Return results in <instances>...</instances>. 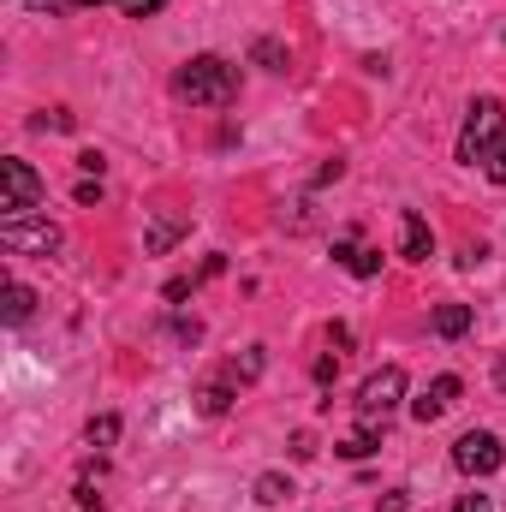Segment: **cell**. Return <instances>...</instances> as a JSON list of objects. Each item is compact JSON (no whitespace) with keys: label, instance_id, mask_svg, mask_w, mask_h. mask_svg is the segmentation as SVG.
I'll list each match as a JSON object with an SVG mask.
<instances>
[{"label":"cell","instance_id":"obj_20","mask_svg":"<svg viewBox=\"0 0 506 512\" xmlns=\"http://www.w3.org/2000/svg\"><path fill=\"white\" fill-rule=\"evenodd\" d=\"M78 512H102V495L90 483H78Z\"/></svg>","mask_w":506,"mask_h":512},{"label":"cell","instance_id":"obj_9","mask_svg":"<svg viewBox=\"0 0 506 512\" xmlns=\"http://www.w3.org/2000/svg\"><path fill=\"white\" fill-rule=\"evenodd\" d=\"M429 251H435L429 221H423L417 209H405V221H399V256H405V262H429Z\"/></svg>","mask_w":506,"mask_h":512},{"label":"cell","instance_id":"obj_11","mask_svg":"<svg viewBox=\"0 0 506 512\" xmlns=\"http://www.w3.org/2000/svg\"><path fill=\"white\" fill-rule=\"evenodd\" d=\"M30 310H36V292H30L24 280H12V286H6V304H0V316L18 328V322H30Z\"/></svg>","mask_w":506,"mask_h":512},{"label":"cell","instance_id":"obj_7","mask_svg":"<svg viewBox=\"0 0 506 512\" xmlns=\"http://www.w3.org/2000/svg\"><path fill=\"white\" fill-rule=\"evenodd\" d=\"M459 393H465L459 376H435L423 399H411V417H417V423H435V417H447V411H453V399H459Z\"/></svg>","mask_w":506,"mask_h":512},{"label":"cell","instance_id":"obj_1","mask_svg":"<svg viewBox=\"0 0 506 512\" xmlns=\"http://www.w3.org/2000/svg\"><path fill=\"white\" fill-rule=\"evenodd\" d=\"M173 96H185L191 108H227L239 96V66L221 54H197L173 72Z\"/></svg>","mask_w":506,"mask_h":512},{"label":"cell","instance_id":"obj_2","mask_svg":"<svg viewBox=\"0 0 506 512\" xmlns=\"http://www.w3.org/2000/svg\"><path fill=\"white\" fill-rule=\"evenodd\" d=\"M501 126H506V108L495 102V96L471 102V114H465V131H459V161H465V167L489 161V149L501 143Z\"/></svg>","mask_w":506,"mask_h":512},{"label":"cell","instance_id":"obj_4","mask_svg":"<svg viewBox=\"0 0 506 512\" xmlns=\"http://www.w3.org/2000/svg\"><path fill=\"white\" fill-rule=\"evenodd\" d=\"M42 191H48V185H42V173H36L30 161H18V155L0 161V209H6V221L24 215V209H36Z\"/></svg>","mask_w":506,"mask_h":512},{"label":"cell","instance_id":"obj_14","mask_svg":"<svg viewBox=\"0 0 506 512\" xmlns=\"http://www.w3.org/2000/svg\"><path fill=\"white\" fill-rule=\"evenodd\" d=\"M370 453H376V435H370V429H352V435L340 441V459H370Z\"/></svg>","mask_w":506,"mask_h":512},{"label":"cell","instance_id":"obj_24","mask_svg":"<svg viewBox=\"0 0 506 512\" xmlns=\"http://www.w3.org/2000/svg\"><path fill=\"white\" fill-rule=\"evenodd\" d=\"M72 6H108V0H72Z\"/></svg>","mask_w":506,"mask_h":512},{"label":"cell","instance_id":"obj_13","mask_svg":"<svg viewBox=\"0 0 506 512\" xmlns=\"http://www.w3.org/2000/svg\"><path fill=\"white\" fill-rule=\"evenodd\" d=\"M256 501H262V507H280V501H292V477H280V471L256 477Z\"/></svg>","mask_w":506,"mask_h":512},{"label":"cell","instance_id":"obj_6","mask_svg":"<svg viewBox=\"0 0 506 512\" xmlns=\"http://www.w3.org/2000/svg\"><path fill=\"white\" fill-rule=\"evenodd\" d=\"M399 399H405V370H399V364H381L376 376L358 387V417L376 423V417H387Z\"/></svg>","mask_w":506,"mask_h":512},{"label":"cell","instance_id":"obj_22","mask_svg":"<svg viewBox=\"0 0 506 512\" xmlns=\"http://www.w3.org/2000/svg\"><path fill=\"white\" fill-rule=\"evenodd\" d=\"M453 512H489V495H465Z\"/></svg>","mask_w":506,"mask_h":512},{"label":"cell","instance_id":"obj_8","mask_svg":"<svg viewBox=\"0 0 506 512\" xmlns=\"http://www.w3.org/2000/svg\"><path fill=\"white\" fill-rule=\"evenodd\" d=\"M191 233V215H173V209H155L149 215V239H143V251L149 256H167L179 239Z\"/></svg>","mask_w":506,"mask_h":512},{"label":"cell","instance_id":"obj_16","mask_svg":"<svg viewBox=\"0 0 506 512\" xmlns=\"http://www.w3.org/2000/svg\"><path fill=\"white\" fill-rule=\"evenodd\" d=\"M114 441H120V417L108 411V417H96V423H90V447H114Z\"/></svg>","mask_w":506,"mask_h":512},{"label":"cell","instance_id":"obj_5","mask_svg":"<svg viewBox=\"0 0 506 512\" xmlns=\"http://www.w3.org/2000/svg\"><path fill=\"white\" fill-rule=\"evenodd\" d=\"M453 465H459L465 477H495V471L506 465L501 435H489V429H471V435H459V441H453Z\"/></svg>","mask_w":506,"mask_h":512},{"label":"cell","instance_id":"obj_10","mask_svg":"<svg viewBox=\"0 0 506 512\" xmlns=\"http://www.w3.org/2000/svg\"><path fill=\"white\" fill-rule=\"evenodd\" d=\"M239 387H245V382H239V376H233V364H227V370H221L215 382L197 393V411H203V417H221V411L233 405V393H239Z\"/></svg>","mask_w":506,"mask_h":512},{"label":"cell","instance_id":"obj_15","mask_svg":"<svg viewBox=\"0 0 506 512\" xmlns=\"http://www.w3.org/2000/svg\"><path fill=\"white\" fill-rule=\"evenodd\" d=\"M251 60H256V66H268V72H286V48H280V42H268V36L251 48Z\"/></svg>","mask_w":506,"mask_h":512},{"label":"cell","instance_id":"obj_12","mask_svg":"<svg viewBox=\"0 0 506 512\" xmlns=\"http://www.w3.org/2000/svg\"><path fill=\"white\" fill-rule=\"evenodd\" d=\"M435 334H441V340L471 334V310H465V304H441V310H435Z\"/></svg>","mask_w":506,"mask_h":512},{"label":"cell","instance_id":"obj_23","mask_svg":"<svg viewBox=\"0 0 506 512\" xmlns=\"http://www.w3.org/2000/svg\"><path fill=\"white\" fill-rule=\"evenodd\" d=\"M495 387H501V393H506V358H501V364H495Z\"/></svg>","mask_w":506,"mask_h":512},{"label":"cell","instance_id":"obj_3","mask_svg":"<svg viewBox=\"0 0 506 512\" xmlns=\"http://www.w3.org/2000/svg\"><path fill=\"white\" fill-rule=\"evenodd\" d=\"M0 251L12 256H54L60 251V227L48 215H12L0 221Z\"/></svg>","mask_w":506,"mask_h":512},{"label":"cell","instance_id":"obj_18","mask_svg":"<svg viewBox=\"0 0 506 512\" xmlns=\"http://www.w3.org/2000/svg\"><path fill=\"white\" fill-rule=\"evenodd\" d=\"M483 167H489V179H495V185H506V137L489 149V161H483Z\"/></svg>","mask_w":506,"mask_h":512},{"label":"cell","instance_id":"obj_19","mask_svg":"<svg viewBox=\"0 0 506 512\" xmlns=\"http://www.w3.org/2000/svg\"><path fill=\"white\" fill-rule=\"evenodd\" d=\"M120 6H126V18H155L167 0H120Z\"/></svg>","mask_w":506,"mask_h":512},{"label":"cell","instance_id":"obj_21","mask_svg":"<svg viewBox=\"0 0 506 512\" xmlns=\"http://www.w3.org/2000/svg\"><path fill=\"white\" fill-rule=\"evenodd\" d=\"M340 376V358H316V382H334Z\"/></svg>","mask_w":506,"mask_h":512},{"label":"cell","instance_id":"obj_17","mask_svg":"<svg viewBox=\"0 0 506 512\" xmlns=\"http://www.w3.org/2000/svg\"><path fill=\"white\" fill-rule=\"evenodd\" d=\"M346 268H352L358 280H370V274H381V251H352L346 256Z\"/></svg>","mask_w":506,"mask_h":512}]
</instances>
